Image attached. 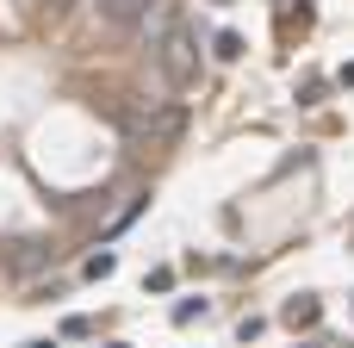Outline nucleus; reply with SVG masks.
Here are the masks:
<instances>
[{
  "mask_svg": "<svg viewBox=\"0 0 354 348\" xmlns=\"http://www.w3.org/2000/svg\"><path fill=\"white\" fill-rule=\"evenodd\" d=\"M50 6H62V0H50Z\"/></svg>",
  "mask_w": 354,
  "mask_h": 348,
  "instance_id": "nucleus-7",
  "label": "nucleus"
},
{
  "mask_svg": "<svg viewBox=\"0 0 354 348\" xmlns=\"http://www.w3.org/2000/svg\"><path fill=\"white\" fill-rule=\"evenodd\" d=\"M25 348H56V342H25Z\"/></svg>",
  "mask_w": 354,
  "mask_h": 348,
  "instance_id": "nucleus-6",
  "label": "nucleus"
},
{
  "mask_svg": "<svg viewBox=\"0 0 354 348\" xmlns=\"http://www.w3.org/2000/svg\"><path fill=\"white\" fill-rule=\"evenodd\" d=\"M342 81H348V87H354V62H348V68H342Z\"/></svg>",
  "mask_w": 354,
  "mask_h": 348,
  "instance_id": "nucleus-5",
  "label": "nucleus"
},
{
  "mask_svg": "<svg viewBox=\"0 0 354 348\" xmlns=\"http://www.w3.org/2000/svg\"><path fill=\"white\" fill-rule=\"evenodd\" d=\"M317 318H324L317 299H292V305H286V324H317Z\"/></svg>",
  "mask_w": 354,
  "mask_h": 348,
  "instance_id": "nucleus-3",
  "label": "nucleus"
},
{
  "mask_svg": "<svg viewBox=\"0 0 354 348\" xmlns=\"http://www.w3.org/2000/svg\"><path fill=\"white\" fill-rule=\"evenodd\" d=\"M212 50H218V62H236V56H243V37H236V31H218Z\"/></svg>",
  "mask_w": 354,
  "mask_h": 348,
  "instance_id": "nucleus-4",
  "label": "nucleus"
},
{
  "mask_svg": "<svg viewBox=\"0 0 354 348\" xmlns=\"http://www.w3.org/2000/svg\"><path fill=\"white\" fill-rule=\"evenodd\" d=\"M93 6H100V19H106V25L137 31V19H143V6H149V0H93Z\"/></svg>",
  "mask_w": 354,
  "mask_h": 348,
  "instance_id": "nucleus-2",
  "label": "nucleus"
},
{
  "mask_svg": "<svg viewBox=\"0 0 354 348\" xmlns=\"http://www.w3.org/2000/svg\"><path fill=\"white\" fill-rule=\"evenodd\" d=\"M149 50H156V62H162V81H168V87H193V75H199V37H193L180 19H174Z\"/></svg>",
  "mask_w": 354,
  "mask_h": 348,
  "instance_id": "nucleus-1",
  "label": "nucleus"
}]
</instances>
